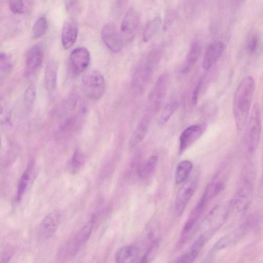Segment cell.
I'll return each instance as SVG.
<instances>
[{"instance_id":"obj_1","label":"cell","mask_w":263,"mask_h":263,"mask_svg":"<svg viewBox=\"0 0 263 263\" xmlns=\"http://www.w3.org/2000/svg\"><path fill=\"white\" fill-rule=\"evenodd\" d=\"M255 172L251 163H248L242 169L234 196L228 207L230 213H243L249 207L253 194Z\"/></svg>"},{"instance_id":"obj_2","label":"cell","mask_w":263,"mask_h":263,"mask_svg":"<svg viewBox=\"0 0 263 263\" xmlns=\"http://www.w3.org/2000/svg\"><path fill=\"white\" fill-rule=\"evenodd\" d=\"M255 84L252 77H246L241 81L235 91L233 112L236 127L238 130L242 129L247 124L254 93Z\"/></svg>"},{"instance_id":"obj_3","label":"cell","mask_w":263,"mask_h":263,"mask_svg":"<svg viewBox=\"0 0 263 263\" xmlns=\"http://www.w3.org/2000/svg\"><path fill=\"white\" fill-rule=\"evenodd\" d=\"M92 216L59 250L57 259L64 261L73 258L89 239L95 222Z\"/></svg>"},{"instance_id":"obj_4","label":"cell","mask_w":263,"mask_h":263,"mask_svg":"<svg viewBox=\"0 0 263 263\" xmlns=\"http://www.w3.org/2000/svg\"><path fill=\"white\" fill-rule=\"evenodd\" d=\"M246 125L245 145L248 153L253 154L257 148L261 132V113L257 103L252 107Z\"/></svg>"},{"instance_id":"obj_5","label":"cell","mask_w":263,"mask_h":263,"mask_svg":"<svg viewBox=\"0 0 263 263\" xmlns=\"http://www.w3.org/2000/svg\"><path fill=\"white\" fill-rule=\"evenodd\" d=\"M82 88L85 95L92 100H98L105 90V82L103 76L97 70H91L82 79Z\"/></svg>"},{"instance_id":"obj_6","label":"cell","mask_w":263,"mask_h":263,"mask_svg":"<svg viewBox=\"0 0 263 263\" xmlns=\"http://www.w3.org/2000/svg\"><path fill=\"white\" fill-rule=\"evenodd\" d=\"M196 176L191 177L178 191L175 200V209L176 214L180 216L183 213L190 199L193 195L197 185Z\"/></svg>"},{"instance_id":"obj_7","label":"cell","mask_w":263,"mask_h":263,"mask_svg":"<svg viewBox=\"0 0 263 263\" xmlns=\"http://www.w3.org/2000/svg\"><path fill=\"white\" fill-rule=\"evenodd\" d=\"M140 20V16L135 9L130 8L126 12L120 27L121 35L123 40L129 42L134 39Z\"/></svg>"},{"instance_id":"obj_8","label":"cell","mask_w":263,"mask_h":263,"mask_svg":"<svg viewBox=\"0 0 263 263\" xmlns=\"http://www.w3.org/2000/svg\"><path fill=\"white\" fill-rule=\"evenodd\" d=\"M101 35L103 43L110 51L115 53L121 51L123 40L113 24L105 25L101 30Z\"/></svg>"},{"instance_id":"obj_9","label":"cell","mask_w":263,"mask_h":263,"mask_svg":"<svg viewBox=\"0 0 263 263\" xmlns=\"http://www.w3.org/2000/svg\"><path fill=\"white\" fill-rule=\"evenodd\" d=\"M90 63V54L84 47L73 49L70 54L69 64L72 73L79 75L84 71Z\"/></svg>"},{"instance_id":"obj_10","label":"cell","mask_w":263,"mask_h":263,"mask_svg":"<svg viewBox=\"0 0 263 263\" xmlns=\"http://www.w3.org/2000/svg\"><path fill=\"white\" fill-rule=\"evenodd\" d=\"M44 56L42 44H37L27 51L25 63V73L30 76L34 73L42 65Z\"/></svg>"},{"instance_id":"obj_11","label":"cell","mask_w":263,"mask_h":263,"mask_svg":"<svg viewBox=\"0 0 263 263\" xmlns=\"http://www.w3.org/2000/svg\"><path fill=\"white\" fill-rule=\"evenodd\" d=\"M206 128L205 124L192 125L185 128L179 139V152H183L189 146L198 139Z\"/></svg>"},{"instance_id":"obj_12","label":"cell","mask_w":263,"mask_h":263,"mask_svg":"<svg viewBox=\"0 0 263 263\" xmlns=\"http://www.w3.org/2000/svg\"><path fill=\"white\" fill-rule=\"evenodd\" d=\"M144 254L139 247L129 245L118 250L115 254V259L119 263L142 262Z\"/></svg>"},{"instance_id":"obj_13","label":"cell","mask_w":263,"mask_h":263,"mask_svg":"<svg viewBox=\"0 0 263 263\" xmlns=\"http://www.w3.org/2000/svg\"><path fill=\"white\" fill-rule=\"evenodd\" d=\"M60 215L54 212L47 215L42 221L39 231L40 237L44 239L50 238L55 233L60 222Z\"/></svg>"},{"instance_id":"obj_14","label":"cell","mask_w":263,"mask_h":263,"mask_svg":"<svg viewBox=\"0 0 263 263\" xmlns=\"http://www.w3.org/2000/svg\"><path fill=\"white\" fill-rule=\"evenodd\" d=\"M78 34V25L73 18L67 19L63 26L61 41L65 49L70 48L75 43Z\"/></svg>"},{"instance_id":"obj_15","label":"cell","mask_w":263,"mask_h":263,"mask_svg":"<svg viewBox=\"0 0 263 263\" xmlns=\"http://www.w3.org/2000/svg\"><path fill=\"white\" fill-rule=\"evenodd\" d=\"M224 49L225 45L221 41L209 45L205 52L202 62L203 68L208 70L214 65L222 55Z\"/></svg>"},{"instance_id":"obj_16","label":"cell","mask_w":263,"mask_h":263,"mask_svg":"<svg viewBox=\"0 0 263 263\" xmlns=\"http://www.w3.org/2000/svg\"><path fill=\"white\" fill-rule=\"evenodd\" d=\"M208 236L206 234L201 235L192 244L190 249L183 254L176 258L173 262H191L197 257L200 250L205 245Z\"/></svg>"},{"instance_id":"obj_17","label":"cell","mask_w":263,"mask_h":263,"mask_svg":"<svg viewBox=\"0 0 263 263\" xmlns=\"http://www.w3.org/2000/svg\"><path fill=\"white\" fill-rule=\"evenodd\" d=\"M58 63L53 60H49L46 66L44 75L45 86L49 91L55 89L57 84Z\"/></svg>"},{"instance_id":"obj_18","label":"cell","mask_w":263,"mask_h":263,"mask_svg":"<svg viewBox=\"0 0 263 263\" xmlns=\"http://www.w3.org/2000/svg\"><path fill=\"white\" fill-rule=\"evenodd\" d=\"M201 52V46L198 42H195L191 45L187 52L186 58L182 69V72L187 73L195 65Z\"/></svg>"},{"instance_id":"obj_19","label":"cell","mask_w":263,"mask_h":263,"mask_svg":"<svg viewBox=\"0 0 263 263\" xmlns=\"http://www.w3.org/2000/svg\"><path fill=\"white\" fill-rule=\"evenodd\" d=\"M193 163L189 160H183L178 164L175 173L176 184H179L188 178L193 168Z\"/></svg>"},{"instance_id":"obj_20","label":"cell","mask_w":263,"mask_h":263,"mask_svg":"<svg viewBox=\"0 0 263 263\" xmlns=\"http://www.w3.org/2000/svg\"><path fill=\"white\" fill-rule=\"evenodd\" d=\"M161 18L157 16L146 25L143 33V40L144 42L149 41L156 34L161 26Z\"/></svg>"},{"instance_id":"obj_21","label":"cell","mask_w":263,"mask_h":263,"mask_svg":"<svg viewBox=\"0 0 263 263\" xmlns=\"http://www.w3.org/2000/svg\"><path fill=\"white\" fill-rule=\"evenodd\" d=\"M158 162L156 156L151 157L146 162L142 164L138 170L139 176L142 178H147L153 173Z\"/></svg>"},{"instance_id":"obj_22","label":"cell","mask_w":263,"mask_h":263,"mask_svg":"<svg viewBox=\"0 0 263 263\" xmlns=\"http://www.w3.org/2000/svg\"><path fill=\"white\" fill-rule=\"evenodd\" d=\"M148 128V124L146 121L141 122L134 132L129 140V145L134 147L142 141Z\"/></svg>"},{"instance_id":"obj_23","label":"cell","mask_w":263,"mask_h":263,"mask_svg":"<svg viewBox=\"0 0 263 263\" xmlns=\"http://www.w3.org/2000/svg\"><path fill=\"white\" fill-rule=\"evenodd\" d=\"M261 45L260 39L256 33H251L247 37L245 48L249 55H254L258 52Z\"/></svg>"},{"instance_id":"obj_24","label":"cell","mask_w":263,"mask_h":263,"mask_svg":"<svg viewBox=\"0 0 263 263\" xmlns=\"http://www.w3.org/2000/svg\"><path fill=\"white\" fill-rule=\"evenodd\" d=\"M32 165L30 164L22 174L18 184L16 199L19 201L24 195L27 187Z\"/></svg>"},{"instance_id":"obj_25","label":"cell","mask_w":263,"mask_h":263,"mask_svg":"<svg viewBox=\"0 0 263 263\" xmlns=\"http://www.w3.org/2000/svg\"><path fill=\"white\" fill-rule=\"evenodd\" d=\"M84 156L79 149H76L72 157L68 169L70 172L74 174L78 172L84 163Z\"/></svg>"},{"instance_id":"obj_26","label":"cell","mask_w":263,"mask_h":263,"mask_svg":"<svg viewBox=\"0 0 263 263\" xmlns=\"http://www.w3.org/2000/svg\"><path fill=\"white\" fill-rule=\"evenodd\" d=\"M48 24L46 18L41 17L35 22L32 31V36L37 39L43 36L47 30Z\"/></svg>"},{"instance_id":"obj_27","label":"cell","mask_w":263,"mask_h":263,"mask_svg":"<svg viewBox=\"0 0 263 263\" xmlns=\"http://www.w3.org/2000/svg\"><path fill=\"white\" fill-rule=\"evenodd\" d=\"M36 97V87L34 84H31L26 89L24 97V105L27 111L32 108Z\"/></svg>"},{"instance_id":"obj_28","label":"cell","mask_w":263,"mask_h":263,"mask_svg":"<svg viewBox=\"0 0 263 263\" xmlns=\"http://www.w3.org/2000/svg\"><path fill=\"white\" fill-rule=\"evenodd\" d=\"M177 101H173L169 102L164 107L160 118L159 123L162 125L170 118L171 116L178 107Z\"/></svg>"},{"instance_id":"obj_29","label":"cell","mask_w":263,"mask_h":263,"mask_svg":"<svg viewBox=\"0 0 263 263\" xmlns=\"http://www.w3.org/2000/svg\"><path fill=\"white\" fill-rule=\"evenodd\" d=\"M159 241L157 239L153 240L144 252L142 262H148L154 258V255L157 253Z\"/></svg>"},{"instance_id":"obj_30","label":"cell","mask_w":263,"mask_h":263,"mask_svg":"<svg viewBox=\"0 0 263 263\" xmlns=\"http://www.w3.org/2000/svg\"><path fill=\"white\" fill-rule=\"evenodd\" d=\"M1 74H6L12 69V63L9 57L5 53H1L0 57Z\"/></svg>"},{"instance_id":"obj_31","label":"cell","mask_w":263,"mask_h":263,"mask_svg":"<svg viewBox=\"0 0 263 263\" xmlns=\"http://www.w3.org/2000/svg\"><path fill=\"white\" fill-rule=\"evenodd\" d=\"M65 7L67 12L71 15L77 14L80 11L79 0H65Z\"/></svg>"},{"instance_id":"obj_32","label":"cell","mask_w":263,"mask_h":263,"mask_svg":"<svg viewBox=\"0 0 263 263\" xmlns=\"http://www.w3.org/2000/svg\"><path fill=\"white\" fill-rule=\"evenodd\" d=\"M10 9L15 14H21L24 12V4L22 0H11Z\"/></svg>"},{"instance_id":"obj_33","label":"cell","mask_w":263,"mask_h":263,"mask_svg":"<svg viewBox=\"0 0 263 263\" xmlns=\"http://www.w3.org/2000/svg\"><path fill=\"white\" fill-rule=\"evenodd\" d=\"M201 84L202 81H199L193 92L192 101L194 105H196L198 102L199 92Z\"/></svg>"},{"instance_id":"obj_34","label":"cell","mask_w":263,"mask_h":263,"mask_svg":"<svg viewBox=\"0 0 263 263\" xmlns=\"http://www.w3.org/2000/svg\"><path fill=\"white\" fill-rule=\"evenodd\" d=\"M259 192L260 196H261V197L263 198V168L262 175L259 184Z\"/></svg>"},{"instance_id":"obj_35","label":"cell","mask_w":263,"mask_h":263,"mask_svg":"<svg viewBox=\"0 0 263 263\" xmlns=\"http://www.w3.org/2000/svg\"><path fill=\"white\" fill-rule=\"evenodd\" d=\"M120 1H124V0H120Z\"/></svg>"}]
</instances>
